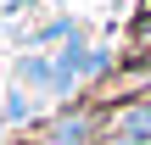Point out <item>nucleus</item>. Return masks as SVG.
Here are the masks:
<instances>
[{
  "instance_id": "obj_3",
  "label": "nucleus",
  "mask_w": 151,
  "mask_h": 145,
  "mask_svg": "<svg viewBox=\"0 0 151 145\" xmlns=\"http://www.w3.org/2000/svg\"><path fill=\"white\" fill-rule=\"evenodd\" d=\"M134 34H140V39H151V22H146V28H134Z\"/></svg>"
},
{
  "instance_id": "obj_2",
  "label": "nucleus",
  "mask_w": 151,
  "mask_h": 145,
  "mask_svg": "<svg viewBox=\"0 0 151 145\" xmlns=\"http://www.w3.org/2000/svg\"><path fill=\"white\" fill-rule=\"evenodd\" d=\"M123 129H129V140H140V134H151V106H134V112L123 117Z\"/></svg>"
},
{
  "instance_id": "obj_4",
  "label": "nucleus",
  "mask_w": 151,
  "mask_h": 145,
  "mask_svg": "<svg viewBox=\"0 0 151 145\" xmlns=\"http://www.w3.org/2000/svg\"><path fill=\"white\" fill-rule=\"evenodd\" d=\"M146 11H151V0H146Z\"/></svg>"
},
{
  "instance_id": "obj_1",
  "label": "nucleus",
  "mask_w": 151,
  "mask_h": 145,
  "mask_svg": "<svg viewBox=\"0 0 151 145\" xmlns=\"http://www.w3.org/2000/svg\"><path fill=\"white\" fill-rule=\"evenodd\" d=\"M84 134H90V117H62V123L50 129L56 145H84Z\"/></svg>"
}]
</instances>
